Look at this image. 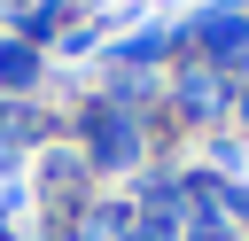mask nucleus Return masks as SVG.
I'll list each match as a JSON object with an SVG mask.
<instances>
[{
    "label": "nucleus",
    "mask_w": 249,
    "mask_h": 241,
    "mask_svg": "<svg viewBox=\"0 0 249 241\" xmlns=\"http://www.w3.org/2000/svg\"><path fill=\"white\" fill-rule=\"evenodd\" d=\"M140 148H148L140 109H117V101H93V109H86V124H78V155H86V171H132Z\"/></svg>",
    "instance_id": "f257e3e1"
},
{
    "label": "nucleus",
    "mask_w": 249,
    "mask_h": 241,
    "mask_svg": "<svg viewBox=\"0 0 249 241\" xmlns=\"http://www.w3.org/2000/svg\"><path fill=\"white\" fill-rule=\"evenodd\" d=\"M171 109H179L187 124H218V117H233V70H218V62H187V70L171 78Z\"/></svg>",
    "instance_id": "f03ea898"
},
{
    "label": "nucleus",
    "mask_w": 249,
    "mask_h": 241,
    "mask_svg": "<svg viewBox=\"0 0 249 241\" xmlns=\"http://www.w3.org/2000/svg\"><path fill=\"white\" fill-rule=\"evenodd\" d=\"M187 39H195L202 62H218V70H241V62H249V16H241V8H210Z\"/></svg>",
    "instance_id": "7ed1b4c3"
},
{
    "label": "nucleus",
    "mask_w": 249,
    "mask_h": 241,
    "mask_svg": "<svg viewBox=\"0 0 249 241\" xmlns=\"http://www.w3.org/2000/svg\"><path fill=\"white\" fill-rule=\"evenodd\" d=\"M70 241H132V202H86L70 218Z\"/></svg>",
    "instance_id": "20e7f679"
},
{
    "label": "nucleus",
    "mask_w": 249,
    "mask_h": 241,
    "mask_svg": "<svg viewBox=\"0 0 249 241\" xmlns=\"http://www.w3.org/2000/svg\"><path fill=\"white\" fill-rule=\"evenodd\" d=\"M0 86H8V93H31V86H39V54H31V39H0Z\"/></svg>",
    "instance_id": "39448f33"
},
{
    "label": "nucleus",
    "mask_w": 249,
    "mask_h": 241,
    "mask_svg": "<svg viewBox=\"0 0 249 241\" xmlns=\"http://www.w3.org/2000/svg\"><path fill=\"white\" fill-rule=\"evenodd\" d=\"M233 117L249 124V62H241V78H233Z\"/></svg>",
    "instance_id": "423d86ee"
},
{
    "label": "nucleus",
    "mask_w": 249,
    "mask_h": 241,
    "mask_svg": "<svg viewBox=\"0 0 249 241\" xmlns=\"http://www.w3.org/2000/svg\"><path fill=\"white\" fill-rule=\"evenodd\" d=\"M16 155H23V148H16V140H8V132H0V179H8V171H16Z\"/></svg>",
    "instance_id": "0eeeda50"
}]
</instances>
